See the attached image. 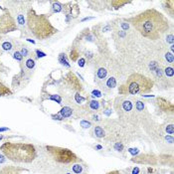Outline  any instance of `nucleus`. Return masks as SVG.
<instances>
[{
    "mask_svg": "<svg viewBox=\"0 0 174 174\" xmlns=\"http://www.w3.org/2000/svg\"><path fill=\"white\" fill-rule=\"evenodd\" d=\"M95 133H96V135H97V137H104V129H103L101 126H96V128H95Z\"/></svg>",
    "mask_w": 174,
    "mask_h": 174,
    "instance_id": "13",
    "label": "nucleus"
},
{
    "mask_svg": "<svg viewBox=\"0 0 174 174\" xmlns=\"http://www.w3.org/2000/svg\"><path fill=\"white\" fill-rule=\"evenodd\" d=\"M127 3H128L127 1H112V2H111V4H113V5H115V4H117L115 8H118V7L123 6V5L127 4Z\"/></svg>",
    "mask_w": 174,
    "mask_h": 174,
    "instance_id": "20",
    "label": "nucleus"
},
{
    "mask_svg": "<svg viewBox=\"0 0 174 174\" xmlns=\"http://www.w3.org/2000/svg\"><path fill=\"white\" fill-rule=\"evenodd\" d=\"M166 41L170 44H173V34H169L167 36L166 38Z\"/></svg>",
    "mask_w": 174,
    "mask_h": 174,
    "instance_id": "25",
    "label": "nucleus"
},
{
    "mask_svg": "<svg viewBox=\"0 0 174 174\" xmlns=\"http://www.w3.org/2000/svg\"><path fill=\"white\" fill-rule=\"evenodd\" d=\"M67 174H71V173H67Z\"/></svg>",
    "mask_w": 174,
    "mask_h": 174,
    "instance_id": "39",
    "label": "nucleus"
},
{
    "mask_svg": "<svg viewBox=\"0 0 174 174\" xmlns=\"http://www.w3.org/2000/svg\"><path fill=\"white\" fill-rule=\"evenodd\" d=\"M0 174H32L29 169L19 166H5L0 170Z\"/></svg>",
    "mask_w": 174,
    "mask_h": 174,
    "instance_id": "7",
    "label": "nucleus"
},
{
    "mask_svg": "<svg viewBox=\"0 0 174 174\" xmlns=\"http://www.w3.org/2000/svg\"><path fill=\"white\" fill-rule=\"evenodd\" d=\"M136 109H137V111H142L143 109H144V104L142 102H137L136 103Z\"/></svg>",
    "mask_w": 174,
    "mask_h": 174,
    "instance_id": "23",
    "label": "nucleus"
},
{
    "mask_svg": "<svg viewBox=\"0 0 174 174\" xmlns=\"http://www.w3.org/2000/svg\"><path fill=\"white\" fill-rule=\"evenodd\" d=\"M93 94H94V96L101 97V93H100V92H97V90H94V92H93Z\"/></svg>",
    "mask_w": 174,
    "mask_h": 174,
    "instance_id": "33",
    "label": "nucleus"
},
{
    "mask_svg": "<svg viewBox=\"0 0 174 174\" xmlns=\"http://www.w3.org/2000/svg\"><path fill=\"white\" fill-rule=\"evenodd\" d=\"M106 74H107V72H106V70L104 69V68H101V69H98V71H97V77H98L100 79H104V78L106 77Z\"/></svg>",
    "mask_w": 174,
    "mask_h": 174,
    "instance_id": "15",
    "label": "nucleus"
},
{
    "mask_svg": "<svg viewBox=\"0 0 174 174\" xmlns=\"http://www.w3.org/2000/svg\"><path fill=\"white\" fill-rule=\"evenodd\" d=\"M0 150L8 160L16 163H31L37 156L35 146L25 142H4Z\"/></svg>",
    "mask_w": 174,
    "mask_h": 174,
    "instance_id": "3",
    "label": "nucleus"
},
{
    "mask_svg": "<svg viewBox=\"0 0 174 174\" xmlns=\"http://www.w3.org/2000/svg\"><path fill=\"white\" fill-rule=\"evenodd\" d=\"M9 95H12V92H11V90L7 87L6 85H4V84L0 81V97L9 96Z\"/></svg>",
    "mask_w": 174,
    "mask_h": 174,
    "instance_id": "8",
    "label": "nucleus"
},
{
    "mask_svg": "<svg viewBox=\"0 0 174 174\" xmlns=\"http://www.w3.org/2000/svg\"><path fill=\"white\" fill-rule=\"evenodd\" d=\"M25 67H26V69L28 70H32L35 68V60L34 59H32V58H28L27 60L25 61Z\"/></svg>",
    "mask_w": 174,
    "mask_h": 174,
    "instance_id": "10",
    "label": "nucleus"
},
{
    "mask_svg": "<svg viewBox=\"0 0 174 174\" xmlns=\"http://www.w3.org/2000/svg\"><path fill=\"white\" fill-rule=\"evenodd\" d=\"M84 65H85V60H84V59H81V60L79 61V66L84 67Z\"/></svg>",
    "mask_w": 174,
    "mask_h": 174,
    "instance_id": "32",
    "label": "nucleus"
},
{
    "mask_svg": "<svg viewBox=\"0 0 174 174\" xmlns=\"http://www.w3.org/2000/svg\"><path fill=\"white\" fill-rule=\"evenodd\" d=\"M72 169H73V172H74V173L80 174L82 172V166H81L80 164H74Z\"/></svg>",
    "mask_w": 174,
    "mask_h": 174,
    "instance_id": "17",
    "label": "nucleus"
},
{
    "mask_svg": "<svg viewBox=\"0 0 174 174\" xmlns=\"http://www.w3.org/2000/svg\"><path fill=\"white\" fill-rule=\"evenodd\" d=\"M1 139H2V136H1V135H0V140H1Z\"/></svg>",
    "mask_w": 174,
    "mask_h": 174,
    "instance_id": "38",
    "label": "nucleus"
},
{
    "mask_svg": "<svg viewBox=\"0 0 174 174\" xmlns=\"http://www.w3.org/2000/svg\"><path fill=\"white\" fill-rule=\"evenodd\" d=\"M166 131L169 133V134H173V125H168L166 127Z\"/></svg>",
    "mask_w": 174,
    "mask_h": 174,
    "instance_id": "24",
    "label": "nucleus"
},
{
    "mask_svg": "<svg viewBox=\"0 0 174 174\" xmlns=\"http://www.w3.org/2000/svg\"><path fill=\"white\" fill-rule=\"evenodd\" d=\"M165 74H166V76L172 78V77H173V68H172V67L166 68V69H165Z\"/></svg>",
    "mask_w": 174,
    "mask_h": 174,
    "instance_id": "22",
    "label": "nucleus"
},
{
    "mask_svg": "<svg viewBox=\"0 0 174 174\" xmlns=\"http://www.w3.org/2000/svg\"><path fill=\"white\" fill-rule=\"evenodd\" d=\"M81 125L85 127V128H88V127H90V122H88V121H86V120H83L82 122H81Z\"/></svg>",
    "mask_w": 174,
    "mask_h": 174,
    "instance_id": "26",
    "label": "nucleus"
},
{
    "mask_svg": "<svg viewBox=\"0 0 174 174\" xmlns=\"http://www.w3.org/2000/svg\"><path fill=\"white\" fill-rule=\"evenodd\" d=\"M20 53L22 54V56H23V57H24V56H27V53H28L27 49H26V48H23L22 50H21Z\"/></svg>",
    "mask_w": 174,
    "mask_h": 174,
    "instance_id": "27",
    "label": "nucleus"
},
{
    "mask_svg": "<svg viewBox=\"0 0 174 174\" xmlns=\"http://www.w3.org/2000/svg\"><path fill=\"white\" fill-rule=\"evenodd\" d=\"M26 24L31 34L39 40L49 39L58 32V29L52 25L46 15L36 13L32 8L27 11Z\"/></svg>",
    "mask_w": 174,
    "mask_h": 174,
    "instance_id": "2",
    "label": "nucleus"
},
{
    "mask_svg": "<svg viewBox=\"0 0 174 174\" xmlns=\"http://www.w3.org/2000/svg\"><path fill=\"white\" fill-rule=\"evenodd\" d=\"M98 106H100V104H98V102H97V101H92L90 103V107L92 110H94V111L97 110Z\"/></svg>",
    "mask_w": 174,
    "mask_h": 174,
    "instance_id": "18",
    "label": "nucleus"
},
{
    "mask_svg": "<svg viewBox=\"0 0 174 174\" xmlns=\"http://www.w3.org/2000/svg\"><path fill=\"white\" fill-rule=\"evenodd\" d=\"M1 40H2V37H1V36H0V42H1Z\"/></svg>",
    "mask_w": 174,
    "mask_h": 174,
    "instance_id": "37",
    "label": "nucleus"
},
{
    "mask_svg": "<svg viewBox=\"0 0 174 174\" xmlns=\"http://www.w3.org/2000/svg\"><path fill=\"white\" fill-rule=\"evenodd\" d=\"M72 114V110L68 107V106H64L62 110H61V115L63 118H69Z\"/></svg>",
    "mask_w": 174,
    "mask_h": 174,
    "instance_id": "11",
    "label": "nucleus"
},
{
    "mask_svg": "<svg viewBox=\"0 0 174 174\" xmlns=\"http://www.w3.org/2000/svg\"><path fill=\"white\" fill-rule=\"evenodd\" d=\"M165 59L167 60V62H169V63H173L174 61V57H173V53L171 52V53H168L167 52L166 54H165Z\"/></svg>",
    "mask_w": 174,
    "mask_h": 174,
    "instance_id": "19",
    "label": "nucleus"
},
{
    "mask_svg": "<svg viewBox=\"0 0 174 174\" xmlns=\"http://www.w3.org/2000/svg\"><path fill=\"white\" fill-rule=\"evenodd\" d=\"M1 49L4 51H11L13 49V45L12 43L9 41H4L1 43Z\"/></svg>",
    "mask_w": 174,
    "mask_h": 174,
    "instance_id": "9",
    "label": "nucleus"
},
{
    "mask_svg": "<svg viewBox=\"0 0 174 174\" xmlns=\"http://www.w3.org/2000/svg\"><path fill=\"white\" fill-rule=\"evenodd\" d=\"M106 174H120V172H119L118 170H112V171H110V172H107Z\"/></svg>",
    "mask_w": 174,
    "mask_h": 174,
    "instance_id": "30",
    "label": "nucleus"
},
{
    "mask_svg": "<svg viewBox=\"0 0 174 174\" xmlns=\"http://www.w3.org/2000/svg\"><path fill=\"white\" fill-rule=\"evenodd\" d=\"M13 57H14V59H16V60H18V61H22V59H23V56H22V54H21L19 51L14 52Z\"/></svg>",
    "mask_w": 174,
    "mask_h": 174,
    "instance_id": "21",
    "label": "nucleus"
},
{
    "mask_svg": "<svg viewBox=\"0 0 174 174\" xmlns=\"http://www.w3.org/2000/svg\"><path fill=\"white\" fill-rule=\"evenodd\" d=\"M5 130H8V128H0V131H5Z\"/></svg>",
    "mask_w": 174,
    "mask_h": 174,
    "instance_id": "36",
    "label": "nucleus"
},
{
    "mask_svg": "<svg viewBox=\"0 0 174 174\" xmlns=\"http://www.w3.org/2000/svg\"><path fill=\"white\" fill-rule=\"evenodd\" d=\"M17 30V23L11 12L0 4V35L8 34Z\"/></svg>",
    "mask_w": 174,
    "mask_h": 174,
    "instance_id": "6",
    "label": "nucleus"
},
{
    "mask_svg": "<svg viewBox=\"0 0 174 174\" xmlns=\"http://www.w3.org/2000/svg\"><path fill=\"white\" fill-rule=\"evenodd\" d=\"M37 54H38V57H44L45 56V54L40 52V51H37Z\"/></svg>",
    "mask_w": 174,
    "mask_h": 174,
    "instance_id": "35",
    "label": "nucleus"
},
{
    "mask_svg": "<svg viewBox=\"0 0 174 174\" xmlns=\"http://www.w3.org/2000/svg\"><path fill=\"white\" fill-rule=\"evenodd\" d=\"M122 106H123V110H125V111H131V109H132L131 102H129V101H125V103H123V104H122Z\"/></svg>",
    "mask_w": 174,
    "mask_h": 174,
    "instance_id": "16",
    "label": "nucleus"
},
{
    "mask_svg": "<svg viewBox=\"0 0 174 174\" xmlns=\"http://www.w3.org/2000/svg\"><path fill=\"white\" fill-rule=\"evenodd\" d=\"M51 3H52V8H53V10H54L55 12H60V11H62L63 5L60 3V2L53 1V2H51Z\"/></svg>",
    "mask_w": 174,
    "mask_h": 174,
    "instance_id": "12",
    "label": "nucleus"
},
{
    "mask_svg": "<svg viewBox=\"0 0 174 174\" xmlns=\"http://www.w3.org/2000/svg\"><path fill=\"white\" fill-rule=\"evenodd\" d=\"M106 86L109 87V88H114L115 86H117V81H115V79L114 78H110L109 80H107V82H106Z\"/></svg>",
    "mask_w": 174,
    "mask_h": 174,
    "instance_id": "14",
    "label": "nucleus"
},
{
    "mask_svg": "<svg viewBox=\"0 0 174 174\" xmlns=\"http://www.w3.org/2000/svg\"><path fill=\"white\" fill-rule=\"evenodd\" d=\"M139 34L150 40H157L169 29V22L156 9H147L128 19Z\"/></svg>",
    "mask_w": 174,
    "mask_h": 174,
    "instance_id": "1",
    "label": "nucleus"
},
{
    "mask_svg": "<svg viewBox=\"0 0 174 174\" xmlns=\"http://www.w3.org/2000/svg\"><path fill=\"white\" fill-rule=\"evenodd\" d=\"M139 172V168L138 167H135L133 170H132V174H138Z\"/></svg>",
    "mask_w": 174,
    "mask_h": 174,
    "instance_id": "31",
    "label": "nucleus"
},
{
    "mask_svg": "<svg viewBox=\"0 0 174 174\" xmlns=\"http://www.w3.org/2000/svg\"><path fill=\"white\" fill-rule=\"evenodd\" d=\"M46 149L51 157L59 163H73L78 159L76 154L68 148L48 145Z\"/></svg>",
    "mask_w": 174,
    "mask_h": 174,
    "instance_id": "5",
    "label": "nucleus"
},
{
    "mask_svg": "<svg viewBox=\"0 0 174 174\" xmlns=\"http://www.w3.org/2000/svg\"><path fill=\"white\" fill-rule=\"evenodd\" d=\"M76 100L78 101V102H81V101H84L83 97H79V95H76Z\"/></svg>",
    "mask_w": 174,
    "mask_h": 174,
    "instance_id": "34",
    "label": "nucleus"
},
{
    "mask_svg": "<svg viewBox=\"0 0 174 174\" xmlns=\"http://www.w3.org/2000/svg\"><path fill=\"white\" fill-rule=\"evenodd\" d=\"M5 69H6V68L3 66V64H2V63H1V61H0V74H1L2 72H4V70H5Z\"/></svg>",
    "mask_w": 174,
    "mask_h": 174,
    "instance_id": "28",
    "label": "nucleus"
},
{
    "mask_svg": "<svg viewBox=\"0 0 174 174\" xmlns=\"http://www.w3.org/2000/svg\"><path fill=\"white\" fill-rule=\"evenodd\" d=\"M153 88V82L140 74H132L126 80L125 85L120 87L119 93L130 95H142L149 93Z\"/></svg>",
    "mask_w": 174,
    "mask_h": 174,
    "instance_id": "4",
    "label": "nucleus"
},
{
    "mask_svg": "<svg viewBox=\"0 0 174 174\" xmlns=\"http://www.w3.org/2000/svg\"><path fill=\"white\" fill-rule=\"evenodd\" d=\"M5 162V156L3 154H0V163H3Z\"/></svg>",
    "mask_w": 174,
    "mask_h": 174,
    "instance_id": "29",
    "label": "nucleus"
}]
</instances>
